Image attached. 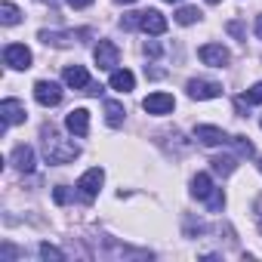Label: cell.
<instances>
[{
	"label": "cell",
	"mask_w": 262,
	"mask_h": 262,
	"mask_svg": "<svg viewBox=\"0 0 262 262\" xmlns=\"http://www.w3.org/2000/svg\"><path fill=\"white\" fill-rule=\"evenodd\" d=\"M40 145H43L47 164H71V161L80 155V148H77L71 139H65L53 123H43V126H40Z\"/></svg>",
	"instance_id": "obj_1"
},
{
	"label": "cell",
	"mask_w": 262,
	"mask_h": 262,
	"mask_svg": "<svg viewBox=\"0 0 262 262\" xmlns=\"http://www.w3.org/2000/svg\"><path fill=\"white\" fill-rule=\"evenodd\" d=\"M102 179H105L102 167H93V170H86V173L80 176L77 191H80V201H83V204H93V201H96V194H99V188H102Z\"/></svg>",
	"instance_id": "obj_2"
},
{
	"label": "cell",
	"mask_w": 262,
	"mask_h": 262,
	"mask_svg": "<svg viewBox=\"0 0 262 262\" xmlns=\"http://www.w3.org/2000/svg\"><path fill=\"white\" fill-rule=\"evenodd\" d=\"M93 56H96V65H99L102 71H114L117 62H120V50H117V43H111V40H99L96 50H93Z\"/></svg>",
	"instance_id": "obj_3"
},
{
	"label": "cell",
	"mask_w": 262,
	"mask_h": 262,
	"mask_svg": "<svg viewBox=\"0 0 262 262\" xmlns=\"http://www.w3.org/2000/svg\"><path fill=\"white\" fill-rule=\"evenodd\" d=\"M4 62L13 68V71H28L31 68V50L25 43H10L4 50Z\"/></svg>",
	"instance_id": "obj_4"
},
{
	"label": "cell",
	"mask_w": 262,
	"mask_h": 262,
	"mask_svg": "<svg viewBox=\"0 0 262 262\" xmlns=\"http://www.w3.org/2000/svg\"><path fill=\"white\" fill-rule=\"evenodd\" d=\"M198 59H201L204 65H213V68H225V65H228V59H231V53H228L222 43H204V47L198 50Z\"/></svg>",
	"instance_id": "obj_5"
},
{
	"label": "cell",
	"mask_w": 262,
	"mask_h": 262,
	"mask_svg": "<svg viewBox=\"0 0 262 262\" xmlns=\"http://www.w3.org/2000/svg\"><path fill=\"white\" fill-rule=\"evenodd\" d=\"M34 99L43 105V108H53L62 102V86L56 80H37L34 83Z\"/></svg>",
	"instance_id": "obj_6"
},
{
	"label": "cell",
	"mask_w": 262,
	"mask_h": 262,
	"mask_svg": "<svg viewBox=\"0 0 262 262\" xmlns=\"http://www.w3.org/2000/svg\"><path fill=\"white\" fill-rule=\"evenodd\" d=\"M194 139H198L201 145H207V148H216V145L231 142V136L225 133V129H219V126H207V123L194 126Z\"/></svg>",
	"instance_id": "obj_7"
},
{
	"label": "cell",
	"mask_w": 262,
	"mask_h": 262,
	"mask_svg": "<svg viewBox=\"0 0 262 262\" xmlns=\"http://www.w3.org/2000/svg\"><path fill=\"white\" fill-rule=\"evenodd\" d=\"M188 96L198 99V102H204V99H219V96H222V83L194 77V80H188Z\"/></svg>",
	"instance_id": "obj_8"
},
{
	"label": "cell",
	"mask_w": 262,
	"mask_h": 262,
	"mask_svg": "<svg viewBox=\"0 0 262 262\" xmlns=\"http://www.w3.org/2000/svg\"><path fill=\"white\" fill-rule=\"evenodd\" d=\"M142 108H145L148 114H170V111L176 108V99H173L170 93H151V96H145Z\"/></svg>",
	"instance_id": "obj_9"
},
{
	"label": "cell",
	"mask_w": 262,
	"mask_h": 262,
	"mask_svg": "<svg viewBox=\"0 0 262 262\" xmlns=\"http://www.w3.org/2000/svg\"><path fill=\"white\" fill-rule=\"evenodd\" d=\"M0 114H4V129L13 126V123H25V105L19 99H4V105H0Z\"/></svg>",
	"instance_id": "obj_10"
},
{
	"label": "cell",
	"mask_w": 262,
	"mask_h": 262,
	"mask_svg": "<svg viewBox=\"0 0 262 262\" xmlns=\"http://www.w3.org/2000/svg\"><path fill=\"white\" fill-rule=\"evenodd\" d=\"M65 126L71 129L74 136H86L90 133V111L86 108H74V111H68V117H65Z\"/></svg>",
	"instance_id": "obj_11"
},
{
	"label": "cell",
	"mask_w": 262,
	"mask_h": 262,
	"mask_svg": "<svg viewBox=\"0 0 262 262\" xmlns=\"http://www.w3.org/2000/svg\"><path fill=\"white\" fill-rule=\"evenodd\" d=\"M62 77H65V83H68L71 90H80V93H86V90L93 86V80H90V74H86L83 65H68Z\"/></svg>",
	"instance_id": "obj_12"
},
{
	"label": "cell",
	"mask_w": 262,
	"mask_h": 262,
	"mask_svg": "<svg viewBox=\"0 0 262 262\" xmlns=\"http://www.w3.org/2000/svg\"><path fill=\"white\" fill-rule=\"evenodd\" d=\"M139 28H142L145 34H155V37H158V34L167 31V19H164L158 10H145V13L139 16Z\"/></svg>",
	"instance_id": "obj_13"
},
{
	"label": "cell",
	"mask_w": 262,
	"mask_h": 262,
	"mask_svg": "<svg viewBox=\"0 0 262 262\" xmlns=\"http://www.w3.org/2000/svg\"><path fill=\"white\" fill-rule=\"evenodd\" d=\"M13 164L19 173H34V148L31 145H16L13 148Z\"/></svg>",
	"instance_id": "obj_14"
},
{
	"label": "cell",
	"mask_w": 262,
	"mask_h": 262,
	"mask_svg": "<svg viewBox=\"0 0 262 262\" xmlns=\"http://www.w3.org/2000/svg\"><path fill=\"white\" fill-rule=\"evenodd\" d=\"M108 83H111V90H117V93H129V90L136 86V77H133V71H126V68H123V71L114 68Z\"/></svg>",
	"instance_id": "obj_15"
},
{
	"label": "cell",
	"mask_w": 262,
	"mask_h": 262,
	"mask_svg": "<svg viewBox=\"0 0 262 262\" xmlns=\"http://www.w3.org/2000/svg\"><path fill=\"white\" fill-rule=\"evenodd\" d=\"M83 34V31H80ZM80 34H74V31H65V34H59V31H40V40L47 43V47H71Z\"/></svg>",
	"instance_id": "obj_16"
},
{
	"label": "cell",
	"mask_w": 262,
	"mask_h": 262,
	"mask_svg": "<svg viewBox=\"0 0 262 262\" xmlns=\"http://www.w3.org/2000/svg\"><path fill=\"white\" fill-rule=\"evenodd\" d=\"M213 191H216V188H213V179H210L207 173H198V176L191 179V194H194L198 201H207Z\"/></svg>",
	"instance_id": "obj_17"
},
{
	"label": "cell",
	"mask_w": 262,
	"mask_h": 262,
	"mask_svg": "<svg viewBox=\"0 0 262 262\" xmlns=\"http://www.w3.org/2000/svg\"><path fill=\"white\" fill-rule=\"evenodd\" d=\"M210 164H213V173H219V176H231V173L237 170V161H234L231 155H219V158H213Z\"/></svg>",
	"instance_id": "obj_18"
},
{
	"label": "cell",
	"mask_w": 262,
	"mask_h": 262,
	"mask_svg": "<svg viewBox=\"0 0 262 262\" xmlns=\"http://www.w3.org/2000/svg\"><path fill=\"white\" fill-rule=\"evenodd\" d=\"M105 120L111 126H120L123 123V105L120 102H105Z\"/></svg>",
	"instance_id": "obj_19"
},
{
	"label": "cell",
	"mask_w": 262,
	"mask_h": 262,
	"mask_svg": "<svg viewBox=\"0 0 262 262\" xmlns=\"http://www.w3.org/2000/svg\"><path fill=\"white\" fill-rule=\"evenodd\" d=\"M253 102H262V83H253V86L247 90V96H241V99H237V111L250 108Z\"/></svg>",
	"instance_id": "obj_20"
},
{
	"label": "cell",
	"mask_w": 262,
	"mask_h": 262,
	"mask_svg": "<svg viewBox=\"0 0 262 262\" xmlns=\"http://www.w3.org/2000/svg\"><path fill=\"white\" fill-rule=\"evenodd\" d=\"M231 145H234V151H237L241 158H253V155H256V148H253V142H250L247 136H231Z\"/></svg>",
	"instance_id": "obj_21"
},
{
	"label": "cell",
	"mask_w": 262,
	"mask_h": 262,
	"mask_svg": "<svg viewBox=\"0 0 262 262\" xmlns=\"http://www.w3.org/2000/svg\"><path fill=\"white\" fill-rule=\"evenodd\" d=\"M198 19H201V10H198V7H182V10L176 13V22H179V25H194Z\"/></svg>",
	"instance_id": "obj_22"
},
{
	"label": "cell",
	"mask_w": 262,
	"mask_h": 262,
	"mask_svg": "<svg viewBox=\"0 0 262 262\" xmlns=\"http://www.w3.org/2000/svg\"><path fill=\"white\" fill-rule=\"evenodd\" d=\"M22 19V13L13 7V4H4V7H0V22H4V25H16Z\"/></svg>",
	"instance_id": "obj_23"
},
{
	"label": "cell",
	"mask_w": 262,
	"mask_h": 262,
	"mask_svg": "<svg viewBox=\"0 0 262 262\" xmlns=\"http://www.w3.org/2000/svg\"><path fill=\"white\" fill-rule=\"evenodd\" d=\"M40 256H43V259H65V253L56 250L53 244H40Z\"/></svg>",
	"instance_id": "obj_24"
},
{
	"label": "cell",
	"mask_w": 262,
	"mask_h": 262,
	"mask_svg": "<svg viewBox=\"0 0 262 262\" xmlns=\"http://www.w3.org/2000/svg\"><path fill=\"white\" fill-rule=\"evenodd\" d=\"M53 198H56V204H68V201H71V191H68L65 185H56V191H53Z\"/></svg>",
	"instance_id": "obj_25"
},
{
	"label": "cell",
	"mask_w": 262,
	"mask_h": 262,
	"mask_svg": "<svg viewBox=\"0 0 262 262\" xmlns=\"http://www.w3.org/2000/svg\"><path fill=\"white\" fill-rule=\"evenodd\" d=\"M139 16H142V13H129V16L120 19V25H123V28H139Z\"/></svg>",
	"instance_id": "obj_26"
},
{
	"label": "cell",
	"mask_w": 262,
	"mask_h": 262,
	"mask_svg": "<svg viewBox=\"0 0 262 262\" xmlns=\"http://www.w3.org/2000/svg\"><path fill=\"white\" fill-rule=\"evenodd\" d=\"M90 4H93V0H68V7H71V10H86Z\"/></svg>",
	"instance_id": "obj_27"
},
{
	"label": "cell",
	"mask_w": 262,
	"mask_h": 262,
	"mask_svg": "<svg viewBox=\"0 0 262 262\" xmlns=\"http://www.w3.org/2000/svg\"><path fill=\"white\" fill-rule=\"evenodd\" d=\"M145 56L158 59V56H161V47H158V43H145Z\"/></svg>",
	"instance_id": "obj_28"
},
{
	"label": "cell",
	"mask_w": 262,
	"mask_h": 262,
	"mask_svg": "<svg viewBox=\"0 0 262 262\" xmlns=\"http://www.w3.org/2000/svg\"><path fill=\"white\" fill-rule=\"evenodd\" d=\"M256 34H259V40H262V16L256 19Z\"/></svg>",
	"instance_id": "obj_29"
},
{
	"label": "cell",
	"mask_w": 262,
	"mask_h": 262,
	"mask_svg": "<svg viewBox=\"0 0 262 262\" xmlns=\"http://www.w3.org/2000/svg\"><path fill=\"white\" fill-rule=\"evenodd\" d=\"M117 4H136V0H117Z\"/></svg>",
	"instance_id": "obj_30"
},
{
	"label": "cell",
	"mask_w": 262,
	"mask_h": 262,
	"mask_svg": "<svg viewBox=\"0 0 262 262\" xmlns=\"http://www.w3.org/2000/svg\"><path fill=\"white\" fill-rule=\"evenodd\" d=\"M207 4H219V0H207Z\"/></svg>",
	"instance_id": "obj_31"
},
{
	"label": "cell",
	"mask_w": 262,
	"mask_h": 262,
	"mask_svg": "<svg viewBox=\"0 0 262 262\" xmlns=\"http://www.w3.org/2000/svg\"><path fill=\"white\" fill-rule=\"evenodd\" d=\"M167 4H179V0H167Z\"/></svg>",
	"instance_id": "obj_32"
},
{
	"label": "cell",
	"mask_w": 262,
	"mask_h": 262,
	"mask_svg": "<svg viewBox=\"0 0 262 262\" xmlns=\"http://www.w3.org/2000/svg\"><path fill=\"white\" fill-rule=\"evenodd\" d=\"M259 170H262V161H259Z\"/></svg>",
	"instance_id": "obj_33"
},
{
	"label": "cell",
	"mask_w": 262,
	"mask_h": 262,
	"mask_svg": "<svg viewBox=\"0 0 262 262\" xmlns=\"http://www.w3.org/2000/svg\"><path fill=\"white\" fill-rule=\"evenodd\" d=\"M259 228H262V222H259Z\"/></svg>",
	"instance_id": "obj_34"
}]
</instances>
